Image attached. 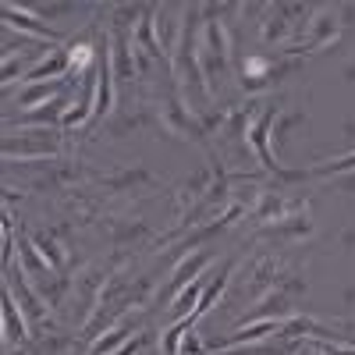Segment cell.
<instances>
[{
  "label": "cell",
  "mask_w": 355,
  "mask_h": 355,
  "mask_svg": "<svg viewBox=\"0 0 355 355\" xmlns=\"http://www.w3.org/2000/svg\"><path fill=\"white\" fill-rule=\"evenodd\" d=\"M93 57H96V46H89V43H75V46L68 50V71H71V75L85 71Z\"/></svg>",
  "instance_id": "cell-18"
},
{
  "label": "cell",
  "mask_w": 355,
  "mask_h": 355,
  "mask_svg": "<svg viewBox=\"0 0 355 355\" xmlns=\"http://www.w3.org/2000/svg\"><path fill=\"white\" fill-rule=\"evenodd\" d=\"M302 15H306L302 4H274V8H270V18H266V25H263L266 43H281V40H288L295 28H299Z\"/></svg>",
  "instance_id": "cell-4"
},
{
  "label": "cell",
  "mask_w": 355,
  "mask_h": 355,
  "mask_svg": "<svg viewBox=\"0 0 355 355\" xmlns=\"http://www.w3.org/2000/svg\"><path fill=\"white\" fill-rule=\"evenodd\" d=\"M306 125V114L302 110H291V114H277V121H274V139H288L291 132H299Z\"/></svg>",
  "instance_id": "cell-17"
},
{
  "label": "cell",
  "mask_w": 355,
  "mask_h": 355,
  "mask_svg": "<svg viewBox=\"0 0 355 355\" xmlns=\"http://www.w3.org/2000/svg\"><path fill=\"white\" fill-rule=\"evenodd\" d=\"M345 78H348V82H355V64H352V68L345 71Z\"/></svg>",
  "instance_id": "cell-28"
},
{
  "label": "cell",
  "mask_w": 355,
  "mask_h": 355,
  "mask_svg": "<svg viewBox=\"0 0 355 355\" xmlns=\"http://www.w3.org/2000/svg\"><path fill=\"white\" fill-rule=\"evenodd\" d=\"M28 242H33L36 252L50 263V270H53V274H61V270H64V249H61V242H57V234H53V231H36Z\"/></svg>",
  "instance_id": "cell-14"
},
{
  "label": "cell",
  "mask_w": 355,
  "mask_h": 355,
  "mask_svg": "<svg viewBox=\"0 0 355 355\" xmlns=\"http://www.w3.org/2000/svg\"><path fill=\"white\" fill-rule=\"evenodd\" d=\"M345 302H355V284H352V288H345Z\"/></svg>",
  "instance_id": "cell-26"
},
{
  "label": "cell",
  "mask_w": 355,
  "mask_h": 355,
  "mask_svg": "<svg viewBox=\"0 0 355 355\" xmlns=\"http://www.w3.org/2000/svg\"><path fill=\"white\" fill-rule=\"evenodd\" d=\"M316 345H320L323 355H355L352 345H338V341H316Z\"/></svg>",
  "instance_id": "cell-22"
},
{
  "label": "cell",
  "mask_w": 355,
  "mask_h": 355,
  "mask_svg": "<svg viewBox=\"0 0 355 355\" xmlns=\"http://www.w3.org/2000/svg\"><path fill=\"white\" fill-rule=\"evenodd\" d=\"M288 355H323L320 352V345L316 341H309V345H291V352Z\"/></svg>",
  "instance_id": "cell-23"
},
{
  "label": "cell",
  "mask_w": 355,
  "mask_h": 355,
  "mask_svg": "<svg viewBox=\"0 0 355 355\" xmlns=\"http://www.w3.org/2000/svg\"><path fill=\"white\" fill-rule=\"evenodd\" d=\"M206 263H210V252H202V249H199V252H192L182 266H178L174 277H171V281H167V288H164V302H167V306H174L178 295H182L196 277H202V266H206Z\"/></svg>",
  "instance_id": "cell-6"
},
{
  "label": "cell",
  "mask_w": 355,
  "mask_h": 355,
  "mask_svg": "<svg viewBox=\"0 0 355 355\" xmlns=\"http://www.w3.org/2000/svg\"><path fill=\"white\" fill-rule=\"evenodd\" d=\"M107 53H110V71H114V78L117 82H128L132 75H135V53H132V36L128 33H110V46H107Z\"/></svg>",
  "instance_id": "cell-8"
},
{
  "label": "cell",
  "mask_w": 355,
  "mask_h": 355,
  "mask_svg": "<svg viewBox=\"0 0 355 355\" xmlns=\"http://www.w3.org/2000/svg\"><path fill=\"white\" fill-rule=\"evenodd\" d=\"M61 85H64V82H33L28 89H21L18 103L28 107V110H36V107H43V103H50V100L61 96Z\"/></svg>",
  "instance_id": "cell-15"
},
{
  "label": "cell",
  "mask_w": 355,
  "mask_h": 355,
  "mask_svg": "<svg viewBox=\"0 0 355 355\" xmlns=\"http://www.w3.org/2000/svg\"><path fill=\"white\" fill-rule=\"evenodd\" d=\"M270 231L281 234V239H306V234L313 231V220H309V214L302 210V214H291V217L270 224Z\"/></svg>",
  "instance_id": "cell-16"
},
{
  "label": "cell",
  "mask_w": 355,
  "mask_h": 355,
  "mask_svg": "<svg viewBox=\"0 0 355 355\" xmlns=\"http://www.w3.org/2000/svg\"><path fill=\"white\" fill-rule=\"evenodd\" d=\"M135 182H142V185H157V178H153L150 171H128V174H114V178H110V189L125 192V189H135Z\"/></svg>",
  "instance_id": "cell-19"
},
{
  "label": "cell",
  "mask_w": 355,
  "mask_h": 355,
  "mask_svg": "<svg viewBox=\"0 0 355 355\" xmlns=\"http://www.w3.org/2000/svg\"><path fill=\"white\" fill-rule=\"evenodd\" d=\"M0 309H4V341L21 345L28 338V320H25L21 306L15 302V288L8 281H4V302H0Z\"/></svg>",
  "instance_id": "cell-9"
},
{
  "label": "cell",
  "mask_w": 355,
  "mask_h": 355,
  "mask_svg": "<svg viewBox=\"0 0 355 355\" xmlns=\"http://www.w3.org/2000/svg\"><path fill=\"white\" fill-rule=\"evenodd\" d=\"M345 135H348V139H355V121H348V125H345Z\"/></svg>",
  "instance_id": "cell-27"
},
{
  "label": "cell",
  "mask_w": 355,
  "mask_h": 355,
  "mask_svg": "<svg viewBox=\"0 0 355 355\" xmlns=\"http://www.w3.org/2000/svg\"><path fill=\"white\" fill-rule=\"evenodd\" d=\"M61 71H68V50H50L46 61H40L33 71H25V78H33V82H61Z\"/></svg>",
  "instance_id": "cell-13"
},
{
  "label": "cell",
  "mask_w": 355,
  "mask_h": 355,
  "mask_svg": "<svg viewBox=\"0 0 355 355\" xmlns=\"http://www.w3.org/2000/svg\"><path fill=\"white\" fill-rule=\"evenodd\" d=\"M341 242H345L348 249H355V227H348V231L341 234Z\"/></svg>",
  "instance_id": "cell-25"
},
{
  "label": "cell",
  "mask_w": 355,
  "mask_h": 355,
  "mask_svg": "<svg viewBox=\"0 0 355 355\" xmlns=\"http://www.w3.org/2000/svg\"><path fill=\"white\" fill-rule=\"evenodd\" d=\"M4 25H8V28H18V33H25V36L61 40V36L53 33V28H46V25H43V18H33L25 8H15V4H4Z\"/></svg>",
  "instance_id": "cell-10"
},
{
  "label": "cell",
  "mask_w": 355,
  "mask_h": 355,
  "mask_svg": "<svg viewBox=\"0 0 355 355\" xmlns=\"http://www.w3.org/2000/svg\"><path fill=\"white\" fill-rule=\"evenodd\" d=\"M345 171H355V153H352V157H341V160H334V164H323V167H320V174H345Z\"/></svg>",
  "instance_id": "cell-21"
},
{
  "label": "cell",
  "mask_w": 355,
  "mask_h": 355,
  "mask_svg": "<svg viewBox=\"0 0 355 355\" xmlns=\"http://www.w3.org/2000/svg\"><path fill=\"white\" fill-rule=\"evenodd\" d=\"M338 18H341V25H352V21H355V4H345Z\"/></svg>",
  "instance_id": "cell-24"
},
{
  "label": "cell",
  "mask_w": 355,
  "mask_h": 355,
  "mask_svg": "<svg viewBox=\"0 0 355 355\" xmlns=\"http://www.w3.org/2000/svg\"><path fill=\"white\" fill-rule=\"evenodd\" d=\"M288 352H291V348H288ZM288 352H284V355H288Z\"/></svg>",
  "instance_id": "cell-29"
},
{
  "label": "cell",
  "mask_w": 355,
  "mask_h": 355,
  "mask_svg": "<svg viewBox=\"0 0 355 355\" xmlns=\"http://www.w3.org/2000/svg\"><path fill=\"white\" fill-rule=\"evenodd\" d=\"M157 125L171 128L178 139H199V135H202V121H199V117H189V114H185V107L178 103V96H171V100H167L164 114L157 117Z\"/></svg>",
  "instance_id": "cell-7"
},
{
  "label": "cell",
  "mask_w": 355,
  "mask_h": 355,
  "mask_svg": "<svg viewBox=\"0 0 355 355\" xmlns=\"http://www.w3.org/2000/svg\"><path fill=\"white\" fill-rule=\"evenodd\" d=\"M341 36V18L334 11H316L309 15V25H306V46H299V57L309 53V50H320V46H334Z\"/></svg>",
  "instance_id": "cell-3"
},
{
  "label": "cell",
  "mask_w": 355,
  "mask_h": 355,
  "mask_svg": "<svg viewBox=\"0 0 355 355\" xmlns=\"http://www.w3.org/2000/svg\"><path fill=\"white\" fill-rule=\"evenodd\" d=\"M4 153L11 157H33V160H40V157H53L57 153V135L53 132H43V128H28L25 135H8L4 139Z\"/></svg>",
  "instance_id": "cell-2"
},
{
  "label": "cell",
  "mask_w": 355,
  "mask_h": 355,
  "mask_svg": "<svg viewBox=\"0 0 355 355\" xmlns=\"http://www.w3.org/2000/svg\"><path fill=\"white\" fill-rule=\"evenodd\" d=\"M135 323H139V316L135 313H125V316H117V323L114 327H107L93 345H89V352L85 355H114L117 348H125V338H135Z\"/></svg>",
  "instance_id": "cell-5"
},
{
  "label": "cell",
  "mask_w": 355,
  "mask_h": 355,
  "mask_svg": "<svg viewBox=\"0 0 355 355\" xmlns=\"http://www.w3.org/2000/svg\"><path fill=\"white\" fill-rule=\"evenodd\" d=\"M214 189V171H196L189 182L178 189V206H182L185 214H192L196 206H199V199H206V192Z\"/></svg>",
  "instance_id": "cell-11"
},
{
  "label": "cell",
  "mask_w": 355,
  "mask_h": 355,
  "mask_svg": "<svg viewBox=\"0 0 355 355\" xmlns=\"http://www.w3.org/2000/svg\"><path fill=\"white\" fill-rule=\"evenodd\" d=\"M196 64L206 78V85H210V93H214V78L231 64V36H227V28L224 21H206L199 28V40H196Z\"/></svg>",
  "instance_id": "cell-1"
},
{
  "label": "cell",
  "mask_w": 355,
  "mask_h": 355,
  "mask_svg": "<svg viewBox=\"0 0 355 355\" xmlns=\"http://www.w3.org/2000/svg\"><path fill=\"white\" fill-rule=\"evenodd\" d=\"M288 313H291V295L284 288H274L270 295H263V299H259V306L249 313V320L252 323H259V320H284Z\"/></svg>",
  "instance_id": "cell-12"
},
{
  "label": "cell",
  "mask_w": 355,
  "mask_h": 355,
  "mask_svg": "<svg viewBox=\"0 0 355 355\" xmlns=\"http://www.w3.org/2000/svg\"><path fill=\"white\" fill-rule=\"evenodd\" d=\"M114 242H135V239H146L150 234V227H146L142 220H132V224H114Z\"/></svg>",
  "instance_id": "cell-20"
}]
</instances>
